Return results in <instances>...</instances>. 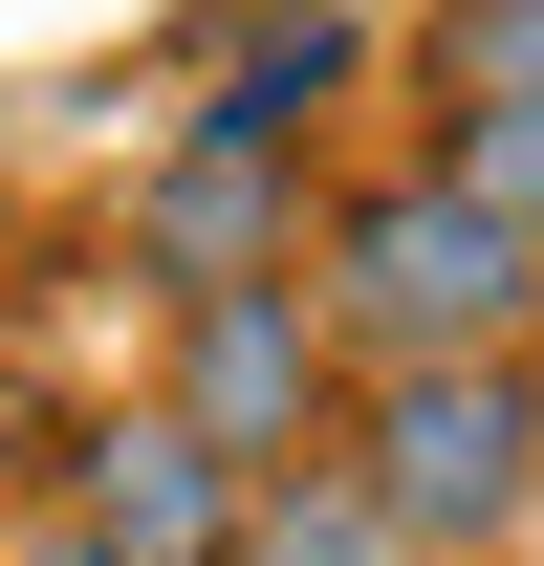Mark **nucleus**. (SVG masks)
Masks as SVG:
<instances>
[{"label": "nucleus", "mask_w": 544, "mask_h": 566, "mask_svg": "<svg viewBox=\"0 0 544 566\" xmlns=\"http://www.w3.org/2000/svg\"><path fill=\"white\" fill-rule=\"evenodd\" d=\"M153 415L197 436L218 480H283V458H327L348 349L305 327V283H197V305H175V392H153Z\"/></svg>", "instance_id": "7ed1b4c3"}, {"label": "nucleus", "mask_w": 544, "mask_h": 566, "mask_svg": "<svg viewBox=\"0 0 544 566\" xmlns=\"http://www.w3.org/2000/svg\"><path fill=\"white\" fill-rule=\"evenodd\" d=\"M348 87H370V22H348V0H262V22H218L197 132H218V153H283V175H305V132H327Z\"/></svg>", "instance_id": "39448f33"}, {"label": "nucleus", "mask_w": 544, "mask_h": 566, "mask_svg": "<svg viewBox=\"0 0 544 566\" xmlns=\"http://www.w3.org/2000/svg\"><path fill=\"white\" fill-rule=\"evenodd\" d=\"M436 175H458L501 240H544V109H436Z\"/></svg>", "instance_id": "1a4fd4ad"}, {"label": "nucleus", "mask_w": 544, "mask_h": 566, "mask_svg": "<svg viewBox=\"0 0 544 566\" xmlns=\"http://www.w3.org/2000/svg\"><path fill=\"white\" fill-rule=\"evenodd\" d=\"M132 262L175 283V305H197V283H283V262H305V175H283V153L175 132V153L132 175Z\"/></svg>", "instance_id": "20e7f679"}, {"label": "nucleus", "mask_w": 544, "mask_h": 566, "mask_svg": "<svg viewBox=\"0 0 544 566\" xmlns=\"http://www.w3.org/2000/svg\"><path fill=\"white\" fill-rule=\"evenodd\" d=\"M414 87L436 109H544V0H436L414 22Z\"/></svg>", "instance_id": "6e6552de"}, {"label": "nucleus", "mask_w": 544, "mask_h": 566, "mask_svg": "<svg viewBox=\"0 0 544 566\" xmlns=\"http://www.w3.org/2000/svg\"><path fill=\"white\" fill-rule=\"evenodd\" d=\"M66 523L109 566H218V545H240V480H218L175 415H109V436H66Z\"/></svg>", "instance_id": "423d86ee"}, {"label": "nucleus", "mask_w": 544, "mask_h": 566, "mask_svg": "<svg viewBox=\"0 0 544 566\" xmlns=\"http://www.w3.org/2000/svg\"><path fill=\"white\" fill-rule=\"evenodd\" d=\"M218 566H414V545L327 480V458H283V480H240V545H218Z\"/></svg>", "instance_id": "0eeeda50"}, {"label": "nucleus", "mask_w": 544, "mask_h": 566, "mask_svg": "<svg viewBox=\"0 0 544 566\" xmlns=\"http://www.w3.org/2000/svg\"><path fill=\"white\" fill-rule=\"evenodd\" d=\"M305 327H327L348 370H436V349H544V240H501V218L436 175V153H393V175H348L327 240H305Z\"/></svg>", "instance_id": "f257e3e1"}, {"label": "nucleus", "mask_w": 544, "mask_h": 566, "mask_svg": "<svg viewBox=\"0 0 544 566\" xmlns=\"http://www.w3.org/2000/svg\"><path fill=\"white\" fill-rule=\"evenodd\" d=\"M327 480L393 523L414 566H501L544 523V349H436V370H348Z\"/></svg>", "instance_id": "f03ea898"}, {"label": "nucleus", "mask_w": 544, "mask_h": 566, "mask_svg": "<svg viewBox=\"0 0 544 566\" xmlns=\"http://www.w3.org/2000/svg\"><path fill=\"white\" fill-rule=\"evenodd\" d=\"M22 566H109V545H87V523H22Z\"/></svg>", "instance_id": "9d476101"}]
</instances>
